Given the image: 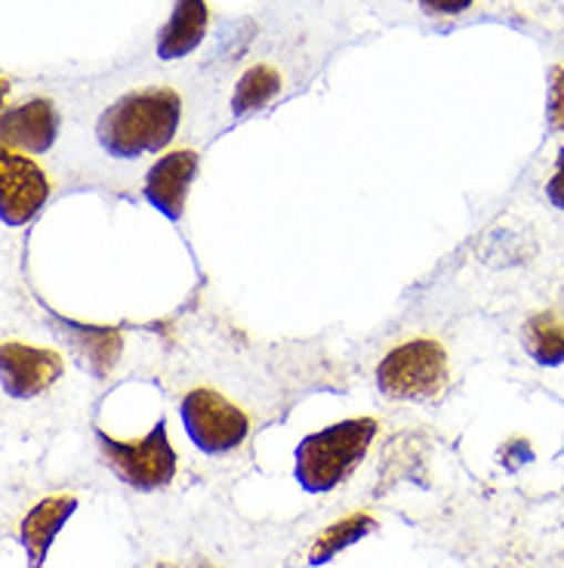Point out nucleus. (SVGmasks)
Instances as JSON below:
<instances>
[{"instance_id":"f257e3e1","label":"nucleus","mask_w":564,"mask_h":568,"mask_svg":"<svg viewBox=\"0 0 564 568\" xmlns=\"http://www.w3.org/2000/svg\"><path fill=\"white\" fill-rule=\"evenodd\" d=\"M183 118V100L167 87L127 93L102 112L96 124L100 145L117 161L167 149Z\"/></svg>"},{"instance_id":"f03ea898","label":"nucleus","mask_w":564,"mask_h":568,"mask_svg":"<svg viewBox=\"0 0 564 568\" xmlns=\"http://www.w3.org/2000/svg\"><path fill=\"white\" fill-rule=\"evenodd\" d=\"M377 429L380 426L373 417H355L306 436L297 445V467H294L299 488H306L309 495H325L339 488L365 460Z\"/></svg>"},{"instance_id":"7ed1b4c3","label":"nucleus","mask_w":564,"mask_h":568,"mask_svg":"<svg viewBox=\"0 0 564 568\" xmlns=\"http://www.w3.org/2000/svg\"><path fill=\"white\" fill-rule=\"evenodd\" d=\"M382 396L398 402H429L448 386V353L435 341H410L386 353L377 365Z\"/></svg>"},{"instance_id":"20e7f679","label":"nucleus","mask_w":564,"mask_h":568,"mask_svg":"<svg viewBox=\"0 0 564 568\" xmlns=\"http://www.w3.org/2000/svg\"><path fill=\"white\" fill-rule=\"evenodd\" d=\"M180 417H183L192 445L211 457L232 455L250 433L247 414L240 412L235 402H228L226 396H219L216 389H207V386L185 393Z\"/></svg>"},{"instance_id":"39448f33","label":"nucleus","mask_w":564,"mask_h":568,"mask_svg":"<svg viewBox=\"0 0 564 568\" xmlns=\"http://www.w3.org/2000/svg\"><path fill=\"white\" fill-rule=\"evenodd\" d=\"M105 464L117 473V479L136 491H155L173 483L176 476V455L170 448L167 424L157 420V426L142 442L112 439L109 433L96 429Z\"/></svg>"},{"instance_id":"423d86ee","label":"nucleus","mask_w":564,"mask_h":568,"mask_svg":"<svg viewBox=\"0 0 564 568\" xmlns=\"http://www.w3.org/2000/svg\"><path fill=\"white\" fill-rule=\"evenodd\" d=\"M50 199V183L43 171L25 155L3 152L0 158V220L19 229L31 223Z\"/></svg>"},{"instance_id":"0eeeda50","label":"nucleus","mask_w":564,"mask_h":568,"mask_svg":"<svg viewBox=\"0 0 564 568\" xmlns=\"http://www.w3.org/2000/svg\"><path fill=\"white\" fill-rule=\"evenodd\" d=\"M3 393L13 398H34L62 377V355L25 343H3L0 349Z\"/></svg>"},{"instance_id":"6e6552de","label":"nucleus","mask_w":564,"mask_h":568,"mask_svg":"<svg viewBox=\"0 0 564 568\" xmlns=\"http://www.w3.org/2000/svg\"><path fill=\"white\" fill-rule=\"evenodd\" d=\"M195 173H198V155L195 152H170L145 176V185H142L145 201L173 223L183 220L185 199H188Z\"/></svg>"},{"instance_id":"1a4fd4ad","label":"nucleus","mask_w":564,"mask_h":568,"mask_svg":"<svg viewBox=\"0 0 564 568\" xmlns=\"http://www.w3.org/2000/svg\"><path fill=\"white\" fill-rule=\"evenodd\" d=\"M3 152L10 149H25L34 155H43L53 149L59 136V114L50 100H31L19 109L3 112Z\"/></svg>"},{"instance_id":"9d476101","label":"nucleus","mask_w":564,"mask_h":568,"mask_svg":"<svg viewBox=\"0 0 564 568\" xmlns=\"http://www.w3.org/2000/svg\"><path fill=\"white\" fill-rule=\"evenodd\" d=\"M78 510V497H43L41 504L22 519V528H19V540L29 554V566L41 568L50 547L57 535L65 528V523L71 519V513Z\"/></svg>"},{"instance_id":"9b49d317","label":"nucleus","mask_w":564,"mask_h":568,"mask_svg":"<svg viewBox=\"0 0 564 568\" xmlns=\"http://www.w3.org/2000/svg\"><path fill=\"white\" fill-rule=\"evenodd\" d=\"M207 22H211V10H207L204 0H176L167 26L157 31V59L173 62V59H183L192 50H198V43L204 41V31H207Z\"/></svg>"},{"instance_id":"f8f14e48","label":"nucleus","mask_w":564,"mask_h":568,"mask_svg":"<svg viewBox=\"0 0 564 568\" xmlns=\"http://www.w3.org/2000/svg\"><path fill=\"white\" fill-rule=\"evenodd\" d=\"M522 343L536 365L543 368L564 365V310H543L531 315L522 327Z\"/></svg>"},{"instance_id":"ddd939ff","label":"nucleus","mask_w":564,"mask_h":568,"mask_svg":"<svg viewBox=\"0 0 564 568\" xmlns=\"http://www.w3.org/2000/svg\"><path fill=\"white\" fill-rule=\"evenodd\" d=\"M281 93V74L271 69V65H254V69L244 71V78L235 87V97H232V112L250 114L256 109H263L268 102Z\"/></svg>"},{"instance_id":"4468645a","label":"nucleus","mask_w":564,"mask_h":568,"mask_svg":"<svg viewBox=\"0 0 564 568\" xmlns=\"http://www.w3.org/2000/svg\"><path fill=\"white\" fill-rule=\"evenodd\" d=\"M377 528V519L373 516H367V513H358V516H349V519H339L330 528H325V535L311 544V554L309 562L311 566H325L330 562L334 556L342 554L349 544L355 540H361L365 535H370Z\"/></svg>"},{"instance_id":"2eb2a0df","label":"nucleus","mask_w":564,"mask_h":568,"mask_svg":"<svg viewBox=\"0 0 564 568\" xmlns=\"http://www.w3.org/2000/svg\"><path fill=\"white\" fill-rule=\"evenodd\" d=\"M78 334H81V346H84V358L90 362V371L96 377H105L114 368L117 353H121V334L105 331V327H84Z\"/></svg>"},{"instance_id":"dca6fc26","label":"nucleus","mask_w":564,"mask_h":568,"mask_svg":"<svg viewBox=\"0 0 564 568\" xmlns=\"http://www.w3.org/2000/svg\"><path fill=\"white\" fill-rule=\"evenodd\" d=\"M550 124L564 133V65L550 74Z\"/></svg>"},{"instance_id":"f3484780","label":"nucleus","mask_w":564,"mask_h":568,"mask_svg":"<svg viewBox=\"0 0 564 568\" xmlns=\"http://www.w3.org/2000/svg\"><path fill=\"white\" fill-rule=\"evenodd\" d=\"M546 199L555 211H564V145L558 149V161H555V176L546 183Z\"/></svg>"},{"instance_id":"a211bd4d","label":"nucleus","mask_w":564,"mask_h":568,"mask_svg":"<svg viewBox=\"0 0 564 568\" xmlns=\"http://www.w3.org/2000/svg\"><path fill=\"white\" fill-rule=\"evenodd\" d=\"M472 3H475V0H420V7L432 16H460L465 13Z\"/></svg>"},{"instance_id":"6ab92c4d","label":"nucleus","mask_w":564,"mask_h":568,"mask_svg":"<svg viewBox=\"0 0 564 568\" xmlns=\"http://www.w3.org/2000/svg\"><path fill=\"white\" fill-rule=\"evenodd\" d=\"M157 568H176V566H157Z\"/></svg>"}]
</instances>
